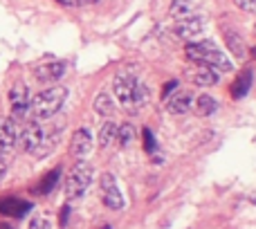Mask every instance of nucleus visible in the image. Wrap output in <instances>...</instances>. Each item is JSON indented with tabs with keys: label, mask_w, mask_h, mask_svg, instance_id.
I'll return each mask as SVG.
<instances>
[{
	"label": "nucleus",
	"mask_w": 256,
	"mask_h": 229,
	"mask_svg": "<svg viewBox=\"0 0 256 229\" xmlns=\"http://www.w3.org/2000/svg\"><path fill=\"white\" fill-rule=\"evenodd\" d=\"M254 34H256V25H254Z\"/></svg>",
	"instance_id": "473e14b6"
},
{
	"label": "nucleus",
	"mask_w": 256,
	"mask_h": 229,
	"mask_svg": "<svg viewBox=\"0 0 256 229\" xmlns=\"http://www.w3.org/2000/svg\"><path fill=\"white\" fill-rule=\"evenodd\" d=\"M252 54H254V56H256V48H254V50H252Z\"/></svg>",
	"instance_id": "2f4dec72"
},
{
	"label": "nucleus",
	"mask_w": 256,
	"mask_h": 229,
	"mask_svg": "<svg viewBox=\"0 0 256 229\" xmlns=\"http://www.w3.org/2000/svg\"><path fill=\"white\" fill-rule=\"evenodd\" d=\"M112 90H115L117 102L126 108H140L142 104L146 102V94H148L146 86L142 84L140 79L126 76V74L117 76V79L112 81Z\"/></svg>",
	"instance_id": "f03ea898"
},
{
	"label": "nucleus",
	"mask_w": 256,
	"mask_h": 229,
	"mask_svg": "<svg viewBox=\"0 0 256 229\" xmlns=\"http://www.w3.org/2000/svg\"><path fill=\"white\" fill-rule=\"evenodd\" d=\"M66 99H68V88H63V86L48 88L32 99V112H34L36 119H50L61 110Z\"/></svg>",
	"instance_id": "7ed1b4c3"
},
{
	"label": "nucleus",
	"mask_w": 256,
	"mask_h": 229,
	"mask_svg": "<svg viewBox=\"0 0 256 229\" xmlns=\"http://www.w3.org/2000/svg\"><path fill=\"white\" fill-rule=\"evenodd\" d=\"M115 137H117V124L106 122L99 128V146H102V148H108V146L115 142Z\"/></svg>",
	"instance_id": "4be33fe9"
},
{
	"label": "nucleus",
	"mask_w": 256,
	"mask_h": 229,
	"mask_svg": "<svg viewBox=\"0 0 256 229\" xmlns=\"http://www.w3.org/2000/svg\"><path fill=\"white\" fill-rule=\"evenodd\" d=\"M92 108H94V112H97L99 117H112V112H115V99H112L110 94L102 92V94L94 97Z\"/></svg>",
	"instance_id": "6ab92c4d"
},
{
	"label": "nucleus",
	"mask_w": 256,
	"mask_h": 229,
	"mask_svg": "<svg viewBox=\"0 0 256 229\" xmlns=\"http://www.w3.org/2000/svg\"><path fill=\"white\" fill-rule=\"evenodd\" d=\"M99 196H102V202L110 212H122L126 204L124 196L120 191V184H117V178L112 173H102V178H99Z\"/></svg>",
	"instance_id": "39448f33"
},
{
	"label": "nucleus",
	"mask_w": 256,
	"mask_h": 229,
	"mask_svg": "<svg viewBox=\"0 0 256 229\" xmlns=\"http://www.w3.org/2000/svg\"><path fill=\"white\" fill-rule=\"evenodd\" d=\"M92 166L86 160H76V164L68 171L66 178V198L68 200H79L81 196H86L88 186L92 184Z\"/></svg>",
	"instance_id": "20e7f679"
},
{
	"label": "nucleus",
	"mask_w": 256,
	"mask_h": 229,
	"mask_svg": "<svg viewBox=\"0 0 256 229\" xmlns=\"http://www.w3.org/2000/svg\"><path fill=\"white\" fill-rule=\"evenodd\" d=\"M194 106H196V110H198L200 117H209V114H214L218 110V104H216V99L212 97V94H200V97H196L194 99Z\"/></svg>",
	"instance_id": "aec40b11"
},
{
	"label": "nucleus",
	"mask_w": 256,
	"mask_h": 229,
	"mask_svg": "<svg viewBox=\"0 0 256 229\" xmlns=\"http://www.w3.org/2000/svg\"><path fill=\"white\" fill-rule=\"evenodd\" d=\"M186 79L194 86H198V88H214V86H218V81H220V74H218L216 70H212V68L194 66L186 70Z\"/></svg>",
	"instance_id": "9d476101"
},
{
	"label": "nucleus",
	"mask_w": 256,
	"mask_h": 229,
	"mask_svg": "<svg viewBox=\"0 0 256 229\" xmlns=\"http://www.w3.org/2000/svg\"><path fill=\"white\" fill-rule=\"evenodd\" d=\"M202 32H204V22L200 20L198 16L186 18V20H178V25H176V34L180 36L182 40H194V38H198Z\"/></svg>",
	"instance_id": "4468645a"
},
{
	"label": "nucleus",
	"mask_w": 256,
	"mask_h": 229,
	"mask_svg": "<svg viewBox=\"0 0 256 229\" xmlns=\"http://www.w3.org/2000/svg\"><path fill=\"white\" fill-rule=\"evenodd\" d=\"M9 108H12L14 119H22L27 117V112L32 110V97H30V88L22 81H16L9 90Z\"/></svg>",
	"instance_id": "423d86ee"
},
{
	"label": "nucleus",
	"mask_w": 256,
	"mask_h": 229,
	"mask_svg": "<svg viewBox=\"0 0 256 229\" xmlns=\"http://www.w3.org/2000/svg\"><path fill=\"white\" fill-rule=\"evenodd\" d=\"M171 16L178 20H186V18H196V9L189 0H173L171 4Z\"/></svg>",
	"instance_id": "412c9836"
},
{
	"label": "nucleus",
	"mask_w": 256,
	"mask_h": 229,
	"mask_svg": "<svg viewBox=\"0 0 256 229\" xmlns=\"http://www.w3.org/2000/svg\"><path fill=\"white\" fill-rule=\"evenodd\" d=\"M4 173H7V162H4V160H0V180L4 178Z\"/></svg>",
	"instance_id": "c756f323"
},
{
	"label": "nucleus",
	"mask_w": 256,
	"mask_h": 229,
	"mask_svg": "<svg viewBox=\"0 0 256 229\" xmlns=\"http://www.w3.org/2000/svg\"><path fill=\"white\" fill-rule=\"evenodd\" d=\"M43 135H45V128L38 122H30V124H25L22 130H18V142L25 148V153L34 155L38 150L40 142H43Z\"/></svg>",
	"instance_id": "6e6552de"
},
{
	"label": "nucleus",
	"mask_w": 256,
	"mask_h": 229,
	"mask_svg": "<svg viewBox=\"0 0 256 229\" xmlns=\"http://www.w3.org/2000/svg\"><path fill=\"white\" fill-rule=\"evenodd\" d=\"M32 212V202L20 198H0V214L7 218H25Z\"/></svg>",
	"instance_id": "ddd939ff"
},
{
	"label": "nucleus",
	"mask_w": 256,
	"mask_h": 229,
	"mask_svg": "<svg viewBox=\"0 0 256 229\" xmlns=\"http://www.w3.org/2000/svg\"><path fill=\"white\" fill-rule=\"evenodd\" d=\"M66 74V63L63 61H40L34 68V76L43 84H54Z\"/></svg>",
	"instance_id": "9b49d317"
},
{
	"label": "nucleus",
	"mask_w": 256,
	"mask_h": 229,
	"mask_svg": "<svg viewBox=\"0 0 256 229\" xmlns=\"http://www.w3.org/2000/svg\"><path fill=\"white\" fill-rule=\"evenodd\" d=\"M184 54L194 66H204V68H212L216 70L218 74L220 72H232L234 70V63L230 61L225 52L218 48L216 43L212 40H200V43H189L184 48Z\"/></svg>",
	"instance_id": "f257e3e1"
},
{
	"label": "nucleus",
	"mask_w": 256,
	"mask_h": 229,
	"mask_svg": "<svg viewBox=\"0 0 256 229\" xmlns=\"http://www.w3.org/2000/svg\"><path fill=\"white\" fill-rule=\"evenodd\" d=\"M92 132L88 130V128H76L74 132H72V140H70V153L74 160H86L90 155V150H92Z\"/></svg>",
	"instance_id": "1a4fd4ad"
},
{
	"label": "nucleus",
	"mask_w": 256,
	"mask_h": 229,
	"mask_svg": "<svg viewBox=\"0 0 256 229\" xmlns=\"http://www.w3.org/2000/svg\"><path fill=\"white\" fill-rule=\"evenodd\" d=\"M61 173H63V168H61V166H56V168H52L50 173H45V176L40 178V182L36 184L34 194L45 196V194H50V191H54V186H56V184H58V180H61Z\"/></svg>",
	"instance_id": "a211bd4d"
},
{
	"label": "nucleus",
	"mask_w": 256,
	"mask_h": 229,
	"mask_svg": "<svg viewBox=\"0 0 256 229\" xmlns=\"http://www.w3.org/2000/svg\"><path fill=\"white\" fill-rule=\"evenodd\" d=\"M252 79H254V72L250 70V68L240 72V74L236 76V81L232 84V88H230L232 99H243V97H248L250 88H252Z\"/></svg>",
	"instance_id": "2eb2a0df"
},
{
	"label": "nucleus",
	"mask_w": 256,
	"mask_h": 229,
	"mask_svg": "<svg viewBox=\"0 0 256 229\" xmlns=\"http://www.w3.org/2000/svg\"><path fill=\"white\" fill-rule=\"evenodd\" d=\"M142 140H144V150L148 155H153L155 150H158V140H155V132L150 130V128H144V130H142Z\"/></svg>",
	"instance_id": "b1692460"
},
{
	"label": "nucleus",
	"mask_w": 256,
	"mask_h": 229,
	"mask_svg": "<svg viewBox=\"0 0 256 229\" xmlns=\"http://www.w3.org/2000/svg\"><path fill=\"white\" fill-rule=\"evenodd\" d=\"M222 36H225V43H227V48H230V52L234 54L236 58H245L248 50H245V45H243V38H240L234 30H230V27H222Z\"/></svg>",
	"instance_id": "f3484780"
},
{
	"label": "nucleus",
	"mask_w": 256,
	"mask_h": 229,
	"mask_svg": "<svg viewBox=\"0 0 256 229\" xmlns=\"http://www.w3.org/2000/svg\"><path fill=\"white\" fill-rule=\"evenodd\" d=\"M0 229H14V227L9 225V222H0Z\"/></svg>",
	"instance_id": "7c9ffc66"
},
{
	"label": "nucleus",
	"mask_w": 256,
	"mask_h": 229,
	"mask_svg": "<svg viewBox=\"0 0 256 229\" xmlns=\"http://www.w3.org/2000/svg\"><path fill=\"white\" fill-rule=\"evenodd\" d=\"M68 220H70V204H63L61 214H58V225L66 227V225H68Z\"/></svg>",
	"instance_id": "c85d7f7f"
},
{
	"label": "nucleus",
	"mask_w": 256,
	"mask_h": 229,
	"mask_svg": "<svg viewBox=\"0 0 256 229\" xmlns=\"http://www.w3.org/2000/svg\"><path fill=\"white\" fill-rule=\"evenodd\" d=\"M63 7H72V9H81V7H92V4L102 2V0H56Z\"/></svg>",
	"instance_id": "393cba45"
},
{
	"label": "nucleus",
	"mask_w": 256,
	"mask_h": 229,
	"mask_svg": "<svg viewBox=\"0 0 256 229\" xmlns=\"http://www.w3.org/2000/svg\"><path fill=\"white\" fill-rule=\"evenodd\" d=\"M178 88H180V86H178L176 79H173V81H166V84H164V88H162V99H164V102H166V99L171 97V94L176 92Z\"/></svg>",
	"instance_id": "cd10ccee"
},
{
	"label": "nucleus",
	"mask_w": 256,
	"mask_h": 229,
	"mask_svg": "<svg viewBox=\"0 0 256 229\" xmlns=\"http://www.w3.org/2000/svg\"><path fill=\"white\" fill-rule=\"evenodd\" d=\"M18 144V126L14 117H2L0 119V160L7 162L12 158L14 148Z\"/></svg>",
	"instance_id": "0eeeda50"
},
{
	"label": "nucleus",
	"mask_w": 256,
	"mask_h": 229,
	"mask_svg": "<svg viewBox=\"0 0 256 229\" xmlns=\"http://www.w3.org/2000/svg\"><path fill=\"white\" fill-rule=\"evenodd\" d=\"M166 110L173 112V114H184L194 108V92L191 90H180L178 88L171 97L166 99Z\"/></svg>",
	"instance_id": "f8f14e48"
},
{
	"label": "nucleus",
	"mask_w": 256,
	"mask_h": 229,
	"mask_svg": "<svg viewBox=\"0 0 256 229\" xmlns=\"http://www.w3.org/2000/svg\"><path fill=\"white\" fill-rule=\"evenodd\" d=\"M30 229H50V218H48V216H36V218H32Z\"/></svg>",
	"instance_id": "bb28decb"
},
{
	"label": "nucleus",
	"mask_w": 256,
	"mask_h": 229,
	"mask_svg": "<svg viewBox=\"0 0 256 229\" xmlns=\"http://www.w3.org/2000/svg\"><path fill=\"white\" fill-rule=\"evenodd\" d=\"M58 140H61V126H56V128H52V130H45V135H43V142H40V146H38V150H36V158H45V155H50L54 148H56V144H58Z\"/></svg>",
	"instance_id": "dca6fc26"
},
{
	"label": "nucleus",
	"mask_w": 256,
	"mask_h": 229,
	"mask_svg": "<svg viewBox=\"0 0 256 229\" xmlns=\"http://www.w3.org/2000/svg\"><path fill=\"white\" fill-rule=\"evenodd\" d=\"M232 2H234L236 7L240 9V12L252 14V16H256V0H232Z\"/></svg>",
	"instance_id": "a878e982"
},
{
	"label": "nucleus",
	"mask_w": 256,
	"mask_h": 229,
	"mask_svg": "<svg viewBox=\"0 0 256 229\" xmlns=\"http://www.w3.org/2000/svg\"><path fill=\"white\" fill-rule=\"evenodd\" d=\"M132 137H135V128H132L130 124H122V126H117V137H115V142L122 146V148L130 144Z\"/></svg>",
	"instance_id": "5701e85b"
}]
</instances>
